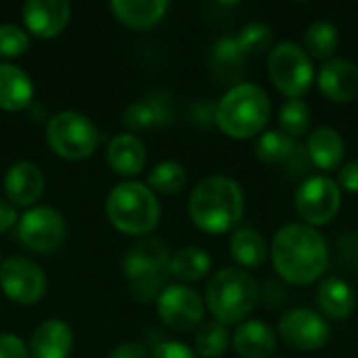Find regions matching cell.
Here are the masks:
<instances>
[{"label":"cell","mask_w":358,"mask_h":358,"mask_svg":"<svg viewBox=\"0 0 358 358\" xmlns=\"http://www.w3.org/2000/svg\"><path fill=\"white\" fill-rule=\"evenodd\" d=\"M235 38L248 57H258L273 48V29L262 21H252L243 25Z\"/></svg>","instance_id":"d6a6232c"},{"label":"cell","mask_w":358,"mask_h":358,"mask_svg":"<svg viewBox=\"0 0 358 358\" xmlns=\"http://www.w3.org/2000/svg\"><path fill=\"white\" fill-rule=\"evenodd\" d=\"M36 86L34 80L21 67L13 63H0V109L23 111L34 103Z\"/></svg>","instance_id":"d6986e66"},{"label":"cell","mask_w":358,"mask_h":358,"mask_svg":"<svg viewBox=\"0 0 358 358\" xmlns=\"http://www.w3.org/2000/svg\"><path fill=\"white\" fill-rule=\"evenodd\" d=\"M317 84L331 103H352L358 99V65L350 59H329L321 65Z\"/></svg>","instance_id":"2e32d148"},{"label":"cell","mask_w":358,"mask_h":358,"mask_svg":"<svg viewBox=\"0 0 358 358\" xmlns=\"http://www.w3.org/2000/svg\"><path fill=\"white\" fill-rule=\"evenodd\" d=\"M25 31L40 40L63 34L71 19V4L65 0H27L21 8Z\"/></svg>","instance_id":"5bb4252c"},{"label":"cell","mask_w":358,"mask_h":358,"mask_svg":"<svg viewBox=\"0 0 358 358\" xmlns=\"http://www.w3.org/2000/svg\"><path fill=\"white\" fill-rule=\"evenodd\" d=\"M317 302L323 310L325 317L342 321L348 319L355 308H357V294L350 287V283H346L344 279L338 277H329L319 285L317 292Z\"/></svg>","instance_id":"603a6c76"},{"label":"cell","mask_w":358,"mask_h":358,"mask_svg":"<svg viewBox=\"0 0 358 358\" xmlns=\"http://www.w3.org/2000/svg\"><path fill=\"white\" fill-rule=\"evenodd\" d=\"M248 59L250 57L241 50L235 36H222L212 46V63L222 76H237L245 67Z\"/></svg>","instance_id":"4dcf8cb0"},{"label":"cell","mask_w":358,"mask_h":358,"mask_svg":"<svg viewBox=\"0 0 358 358\" xmlns=\"http://www.w3.org/2000/svg\"><path fill=\"white\" fill-rule=\"evenodd\" d=\"M29 48V34L15 23H0V59H17Z\"/></svg>","instance_id":"836d02e7"},{"label":"cell","mask_w":358,"mask_h":358,"mask_svg":"<svg viewBox=\"0 0 358 358\" xmlns=\"http://www.w3.org/2000/svg\"><path fill=\"white\" fill-rule=\"evenodd\" d=\"M0 358H29L27 346L15 334H0Z\"/></svg>","instance_id":"d590c367"},{"label":"cell","mask_w":358,"mask_h":358,"mask_svg":"<svg viewBox=\"0 0 358 358\" xmlns=\"http://www.w3.org/2000/svg\"><path fill=\"white\" fill-rule=\"evenodd\" d=\"M105 212L111 227L124 235H149L162 218V206L155 193L136 180L115 185L105 201Z\"/></svg>","instance_id":"5b68a950"},{"label":"cell","mask_w":358,"mask_h":358,"mask_svg":"<svg viewBox=\"0 0 358 358\" xmlns=\"http://www.w3.org/2000/svg\"><path fill=\"white\" fill-rule=\"evenodd\" d=\"M151 358H199L197 352L182 344V342H176V340H166V342H159L153 352H151Z\"/></svg>","instance_id":"e575fe53"},{"label":"cell","mask_w":358,"mask_h":358,"mask_svg":"<svg viewBox=\"0 0 358 358\" xmlns=\"http://www.w3.org/2000/svg\"><path fill=\"white\" fill-rule=\"evenodd\" d=\"M203 302L214 321L227 327L241 325L258 304V283L243 268H222L210 279Z\"/></svg>","instance_id":"8992f818"},{"label":"cell","mask_w":358,"mask_h":358,"mask_svg":"<svg viewBox=\"0 0 358 358\" xmlns=\"http://www.w3.org/2000/svg\"><path fill=\"white\" fill-rule=\"evenodd\" d=\"M277 275L292 285H310L319 281L329 264L325 237L308 224H285L273 237L268 248Z\"/></svg>","instance_id":"6da1fadb"},{"label":"cell","mask_w":358,"mask_h":358,"mask_svg":"<svg viewBox=\"0 0 358 358\" xmlns=\"http://www.w3.org/2000/svg\"><path fill=\"white\" fill-rule=\"evenodd\" d=\"M212 268V256L197 245H189L178 250L170 260V273L182 283L201 281Z\"/></svg>","instance_id":"484cf974"},{"label":"cell","mask_w":358,"mask_h":358,"mask_svg":"<svg viewBox=\"0 0 358 358\" xmlns=\"http://www.w3.org/2000/svg\"><path fill=\"white\" fill-rule=\"evenodd\" d=\"M0 289L19 306H31L46 296L48 279L40 264L29 258L13 256L0 264Z\"/></svg>","instance_id":"8fae6325"},{"label":"cell","mask_w":358,"mask_h":358,"mask_svg":"<svg viewBox=\"0 0 358 358\" xmlns=\"http://www.w3.org/2000/svg\"><path fill=\"white\" fill-rule=\"evenodd\" d=\"M231 258L245 271V268H260L268 258V243L266 239L254 229H237L229 241Z\"/></svg>","instance_id":"d4e9b609"},{"label":"cell","mask_w":358,"mask_h":358,"mask_svg":"<svg viewBox=\"0 0 358 358\" xmlns=\"http://www.w3.org/2000/svg\"><path fill=\"white\" fill-rule=\"evenodd\" d=\"M17 208L10 206L6 199H0V235L2 233H8L13 227H17Z\"/></svg>","instance_id":"f35d334b"},{"label":"cell","mask_w":358,"mask_h":358,"mask_svg":"<svg viewBox=\"0 0 358 358\" xmlns=\"http://www.w3.org/2000/svg\"><path fill=\"white\" fill-rule=\"evenodd\" d=\"M245 212V197L239 182L231 176L214 174L195 185L189 197L191 222L208 235L233 231Z\"/></svg>","instance_id":"7a4b0ae2"},{"label":"cell","mask_w":358,"mask_h":358,"mask_svg":"<svg viewBox=\"0 0 358 358\" xmlns=\"http://www.w3.org/2000/svg\"><path fill=\"white\" fill-rule=\"evenodd\" d=\"M168 0H113L109 4L111 15L130 29H151L168 13Z\"/></svg>","instance_id":"ffe728a7"},{"label":"cell","mask_w":358,"mask_h":358,"mask_svg":"<svg viewBox=\"0 0 358 358\" xmlns=\"http://www.w3.org/2000/svg\"><path fill=\"white\" fill-rule=\"evenodd\" d=\"M342 206V191L336 180L329 176H310L306 178L294 197L296 214L304 220V224L317 229L329 224Z\"/></svg>","instance_id":"30bf717a"},{"label":"cell","mask_w":358,"mask_h":358,"mask_svg":"<svg viewBox=\"0 0 358 358\" xmlns=\"http://www.w3.org/2000/svg\"><path fill=\"white\" fill-rule=\"evenodd\" d=\"M268 78L287 99H302L315 82V65L296 42H279L268 55Z\"/></svg>","instance_id":"ba28073f"},{"label":"cell","mask_w":358,"mask_h":358,"mask_svg":"<svg viewBox=\"0 0 358 358\" xmlns=\"http://www.w3.org/2000/svg\"><path fill=\"white\" fill-rule=\"evenodd\" d=\"M157 317L172 331H193L203 323L206 302L189 285H168L155 300Z\"/></svg>","instance_id":"7c38bea8"},{"label":"cell","mask_w":358,"mask_h":358,"mask_svg":"<svg viewBox=\"0 0 358 358\" xmlns=\"http://www.w3.org/2000/svg\"><path fill=\"white\" fill-rule=\"evenodd\" d=\"M170 260L172 256L168 248L155 237H143L126 252L122 260V275L134 302L147 304L157 300L172 277Z\"/></svg>","instance_id":"277c9868"},{"label":"cell","mask_w":358,"mask_h":358,"mask_svg":"<svg viewBox=\"0 0 358 358\" xmlns=\"http://www.w3.org/2000/svg\"><path fill=\"white\" fill-rule=\"evenodd\" d=\"M231 344L239 358H271L277 348V334L262 321H243Z\"/></svg>","instance_id":"7402d4cb"},{"label":"cell","mask_w":358,"mask_h":358,"mask_svg":"<svg viewBox=\"0 0 358 358\" xmlns=\"http://www.w3.org/2000/svg\"><path fill=\"white\" fill-rule=\"evenodd\" d=\"M166 122H170V109L166 107L164 99L155 94L141 99L136 103H130L122 113V124L132 134L155 128V126H164Z\"/></svg>","instance_id":"cb8c5ba5"},{"label":"cell","mask_w":358,"mask_h":358,"mask_svg":"<svg viewBox=\"0 0 358 358\" xmlns=\"http://www.w3.org/2000/svg\"><path fill=\"white\" fill-rule=\"evenodd\" d=\"M306 155L319 170H340L344 166L346 143L342 134L331 126H321L308 134Z\"/></svg>","instance_id":"44dd1931"},{"label":"cell","mask_w":358,"mask_h":358,"mask_svg":"<svg viewBox=\"0 0 358 358\" xmlns=\"http://www.w3.org/2000/svg\"><path fill=\"white\" fill-rule=\"evenodd\" d=\"M271 109V99L262 86L241 82L222 94L214 109V122L229 138L245 141L264 132Z\"/></svg>","instance_id":"3957f363"},{"label":"cell","mask_w":358,"mask_h":358,"mask_svg":"<svg viewBox=\"0 0 358 358\" xmlns=\"http://www.w3.org/2000/svg\"><path fill=\"white\" fill-rule=\"evenodd\" d=\"M187 185V170L180 162L164 159L153 166V170L147 176V187L153 193L174 195Z\"/></svg>","instance_id":"f546056e"},{"label":"cell","mask_w":358,"mask_h":358,"mask_svg":"<svg viewBox=\"0 0 358 358\" xmlns=\"http://www.w3.org/2000/svg\"><path fill=\"white\" fill-rule=\"evenodd\" d=\"M338 46H340V29L331 21L321 19L306 27L302 48L308 52V57L329 61L334 52L338 50Z\"/></svg>","instance_id":"4316f807"},{"label":"cell","mask_w":358,"mask_h":358,"mask_svg":"<svg viewBox=\"0 0 358 358\" xmlns=\"http://www.w3.org/2000/svg\"><path fill=\"white\" fill-rule=\"evenodd\" d=\"M231 344L229 327L218 321H206L195 334V352L199 358H220Z\"/></svg>","instance_id":"f1b7e54d"},{"label":"cell","mask_w":358,"mask_h":358,"mask_svg":"<svg viewBox=\"0 0 358 358\" xmlns=\"http://www.w3.org/2000/svg\"><path fill=\"white\" fill-rule=\"evenodd\" d=\"M107 358H151V352L141 342H124L115 346Z\"/></svg>","instance_id":"74e56055"},{"label":"cell","mask_w":358,"mask_h":358,"mask_svg":"<svg viewBox=\"0 0 358 358\" xmlns=\"http://www.w3.org/2000/svg\"><path fill=\"white\" fill-rule=\"evenodd\" d=\"M107 164L120 176H136L147 164V147L132 132L117 134L107 145Z\"/></svg>","instance_id":"ac0fdd59"},{"label":"cell","mask_w":358,"mask_h":358,"mask_svg":"<svg viewBox=\"0 0 358 358\" xmlns=\"http://www.w3.org/2000/svg\"><path fill=\"white\" fill-rule=\"evenodd\" d=\"M44 136L50 151L69 162H82L90 157L101 143V132L96 124L88 115L71 109L50 115Z\"/></svg>","instance_id":"52a82bcc"},{"label":"cell","mask_w":358,"mask_h":358,"mask_svg":"<svg viewBox=\"0 0 358 358\" xmlns=\"http://www.w3.org/2000/svg\"><path fill=\"white\" fill-rule=\"evenodd\" d=\"M0 264H2V256H0Z\"/></svg>","instance_id":"ab89813d"},{"label":"cell","mask_w":358,"mask_h":358,"mask_svg":"<svg viewBox=\"0 0 358 358\" xmlns=\"http://www.w3.org/2000/svg\"><path fill=\"white\" fill-rule=\"evenodd\" d=\"M44 174L38 164L21 159L15 162L4 174V195L15 208H34L44 193Z\"/></svg>","instance_id":"9a60e30c"},{"label":"cell","mask_w":358,"mask_h":358,"mask_svg":"<svg viewBox=\"0 0 358 358\" xmlns=\"http://www.w3.org/2000/svg\"><path fill=\"white\" fill-rule=\"evenodd\" d=\"M279 338L298 352L321 350L329 342V325L310 308H292L279 319Z\"/></svg>","instance_id":"4fadbf2b"},{"label":"cell","mask_w":358,"mask_h":358,"mask_svg":"<svg viewBox=\"0 0 358 358\" xmlns=\"http://www.w3.org/2000/svg\"><path fill=\"white\" fill-rule=\"evenodd\" d=\"M338 187L340 191H348V193H358V159H352L348 164H344L338 170Z\"/></svg>","instance_id":"8d00e7d4"},{"label":"cell","mask_w":358,"mask_h":358,"mask_svg":"<svg viewBox=\"0 0 358 358\" xmlns=\"http://www.w3.org/2000/svg\"><path fill=\"white\" fill-rule=\"evenodd\" d=\"M73 348V331L61 319L42 321L31 338L27 352L29 358H69Z\"/></svg>","instance_id":"e0dca14e"},{"label":"cell","mask_w":358,"mask_h":358,"mask_svg":"<svg viewBox=\"0 0 358 358\" xmlns=\"http://www.w3.org/2000/svg\"><path fill=\"white\" fill-rule=\"evenodd\" d=\"M300 151L296 138L287 136L281 130H266L256 141V155L268 166H279L292 159Z\"/></svg>","instance_id":"83f0119b"},{"label":"cell","mask_w":358,"mask_h":358,"mask_svg":"<svg viewBox=\"0 0 358 358\" xmlns=\"http://www.w3.org/2000/svg\"><path fill=\"white\" fill-rule=\"evenodd\" d=\"M15 237L25 250L46 256L65 243L67 224L59 210L50 206H34L19 216Z\"/></svg>","instance_id":"9c48e42d"},{"label":"cell","mask_w":358,"mask_h":358,"mask_svg":"<svg viewBox=\"0 0 358 358\" xmlns=\"http://www.w3.org/2000/svg\"><path fill=\"white\" fill-rule=\"evenodd\" d=\"M310 109L302 99H287L279 111V126L281 132H285L292 138H300L310 128Z\"/></svg>","instance_id":"1f68e13d"}]
</instances>
